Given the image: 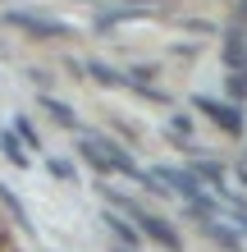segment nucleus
I'll list each match as a JSON object with an SVG mask.
<instances>
[{
    "instance_id": "nucleus-2",
    "label": "nucleus",
    "mask_w": 247,
    "mask_h": 252,
    "mask_svg": "<svg viewBox=\"0 0 247 252\" xmlns=\"http://www.w3.org/2000/svg\"><path fill=\"white\" fill-rule=\"evenodd\" d=\"M114 202H119L124 211H128V216H133L137 225H142V234H147V239H156V243H161V248H169V252H179V234H174L161 216H151L147 206H137V202H128V197H114Z\"/></svg>"
},
{
    "instance_id": "nucleus-3",
    "label": "nucleus",
    "mask_w": 247,
    "mask_h": 252,
    "mask_svg": "<svg viewBox=\"0 0 247 252\" xmlns=\"http://www.w3.org/2000/svg\"><path fill=\"white\" fill-rule=\"evenodd\" d=\"M197 110H201V115H211V120L220 124L224 133H243V115H234L229 106H220V101H206V96H197Z\"/></svg>"
},
{
    "instance_id": "nucleus-1",
    "label": "nucleus",
    "mask_w": 247,
    "mask_h": 252,
    "mask_svg": "<svg viewBox=\"0 0 247 252\" xmlns=\"http://www.w3.org/2000/svg\"><path fill=\"white\" fill-rule=\"evenodd\" d=\"M78 152H82V160L87 165H96V170H119V174H128V179H142V184H156L151 174H142L137 165H133V156H124V147H114L110 138H96V133H87V138L78 142Z\"/></svg>"
},
{
    "instance_id": "nucleus-4",
    "label": "nucleus",
    "mask_w": 247,
    "mask_h": 252,
    "mask_svg": "<svg viewBox=\"0 0 247 252\" xmlns=\"http://www.w3.org/2000/svg\"><path fill=\"white\" fill-rule=\"evenodd\" d=\"M46 110L55 115V124H64V128H74V124H78V120H74V110L60 106V101H51V96H46Z\"/></svg>"
}]
</instances>
